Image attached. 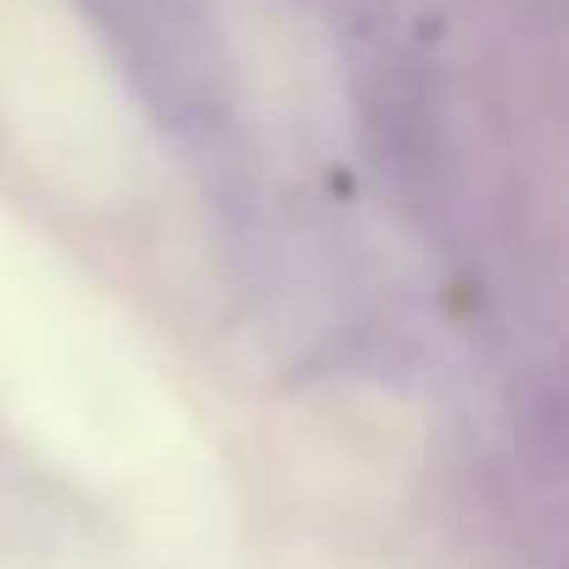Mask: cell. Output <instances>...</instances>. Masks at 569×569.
Segmentation results:
<instances>
[]
</instances>
